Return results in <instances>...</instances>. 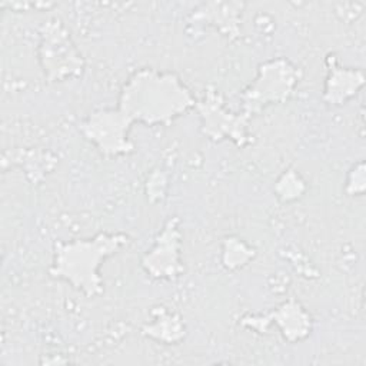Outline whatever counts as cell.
<instances>
[{"mask_svg":"<svg viewBox=\"0 0 366 366\" xmlns=\"http://www.w3.org/2000/svg\"><path fill=\"white\" fill-rule=\"evenodd\" d=\"M39 63L47 83H60L83 74L84 59L60 19H49L40 27Z\"/></svg>","mask_w":366,"mask_h":366,"instance_id":"4","label":"cell"},{"mask_svg":"<svg viewBox=\"0 0 366 366\" xmlns=\"http://www.w3.org/2000/svg\"><path fill=\"white\" fill-rule=\"evenodd\" d=\"M243 3L237 1H214L204 3L200 9L193 13L194 20L206 21L227 37L229 40H236L240 37V14Z\"/></svg>","mask_w":366,"mask_h":366,"instance_id":"10","label":"cell"},{"mask_svg":"<svg viewBox=\"0 0 366 366\" xmlns=\"http://www.w3.org/2000/svg\"><path fill=\"white\" fill-rule=\"evenodd\" d=\"M144 189H146L147 200L152 204H156V203L162 202L166 196V192H167V174L160 169H154L147 176Z\"/></svg>","mask_w":366,"mask_h":366,"instance_id":"14","label":"cell"},{"mask_svg":"<svg viewBox=\"0 0 366 366\" xmlns=\"http://www.w3.org/2000/svg\"><path fill=\"white\" fill-rule=\"evenodd\" d=\"M192 90L173 71L142 67L132 73L120 89L117 109L134 123L169 126L194 109Z\"/></svg>","mask_w":366,"mask_h":366,"instance_id":"1","label":"cell"},{"mask_svg":"<svg viewBox=\"0 0 366 366\" xmlns=\"http://www.w3.org/2000/svg\"><path fill=\"white\" fill-rule=\"evenodd\" d=\"M152 316L153 320L142 327V333L146 337L163 345H177L184 339L186 325L179 313L157 307V310L152 312Z\"/></svg>","mask_w":366,"mask_h":366,"instance_id":"11","label":"cell"},{"mask_svg":"<svg viewBox=\"0 0 366 366\" xmlns=\"http://www.w3.org/2000/svg\"><path fill=\"white\" fill-rule=\"evenodd\" d=\"M256 256V249L247 244L237 236H227L222 242V264L226 270L234 272L252 262Z\"/></svg>","mask_w":366,"mask_h":366,"instance_id":"12","label":"cell"},{"mask_svg":"<svg viewBox=\"0 0 366 366\" xmlns=\"http://www.w3.org/2000/svg\"><path fill=\"white\" fill-rule=\"evenodd\" d=\"M194 109L200 116V132L213 142L232 140L237 147H246L253 142L249 132V117L243 112H232L224 106V97L216 87L209 86Z\"/></svg>","mask_w":366,"mask_h":366,"instance_id":"5","label":"cell"},{"mask_svg":"<svg viewBox=\"0 0 366 366\" xmlns=\"http://www.w3.org/2000/svg\"><path fill=\"white\" fill-rule=\"evenodd\" d=\"M327 76L322 93V100L330 106H342L355 97L365 86V73L360 69L345 67L335 54L326 57Z\"/></svg>","mask_w":366,"mask_h":366,"instance_id":"9","label":"cell"},{"mask_svg":"<svg viewBox=\"0 0 366 366\" xmlns=\"http://www.w3.org/2000/svg\"><path fill=\"white\" fill-rule=\"evenodd\" d=\"M273 192L279 202L289 203L300 199L307 192V184L299 172L287 169L274 182Z\"/></svg>","mask_w":366,"mask_h":366,"instance_id":"13","label":"cell"},{"mask_svg":"<svg viewBox=\"0 0 366 366\" xmlns=\"http://www.w3.org/2000/svg\"><path fill=\"white\" fill-rule=\"evenodd\" d=\"M300 77V69L286 57H274L260 63L256 77L240 93V112L253 117L272 104L286 103Z\"/></svg>","mask_w":366,"mask_h":366,"instance_id":"3","label":"cell"},{"mask_svg":"<svg viewBox=\"0 0 366 366\" xmlns=\"http://www.w3.org/2000/svg\"><path fill=\"white\" fill-rule=\"evenodd\" d=\"M366 179H365V162L359 160L357 163H355L347 174H346V180H345V186L343 190L347 196H363L365 189H366Z\"/></svg>","mask_w":366,"mask_h":366,"instance_id":"15","label":"cell"},{"mask_svg":"<svg viewBox=\"0 0 366 366\" xmlns=\"http://www.w3.org/2000/svg\"><path fill=\"white\" fill-rule=\"evenodd\" d=\"M134 122L116 109H100L84 117L79 130L102 156L113 159L127 156L134 152V143L129 139V132Z\"/></svg>","mask_w":366,"mask_h":366,"instance_id":"6","label":"cell"},{"mask_svg":"<svg viewBox=\"0 0 366 366\" xmlns=\"http://www.w3.org/2000/svg\"><path fill=\"white\" fill-rule=\"evenodd\" d=\"M239 322L243 327L257 333H266L270 325H276L283 340L287 343L302 342L307 339L313 330V319L310 313L295 297L282 302L269 313L244 315Z\"/></svg>","mask_w":366,"mask_h":366,"instance_id":"8","label":"cell"},{"mask_svg":"<svg viewBox=\"0 0 366 366\" xmlns=\"http://www.w3.org/2000/svg\"><path fill=\"white\" fill-rule=\"evenodd\" d=\"M176 216L169 217L153 246L142 256V269L156 280H176L184 273L182 262V232Z\"/></svg>","mask_w":366,"mask_h":366,"instance_id":"7","label":"cell"},{"mask_svg":"<svg viewBox=\"0 0 366 366\" xmlns=\"http://www.w3.org/2000/svg\"><path fill=\"white\" fill-rule=\"evenodd\" d=\"M129 236L120 232H99L93 237L54 242L49 274L67 282L86 297H97L104 292L100 274L102 263L127 244Z\"/></svg>","mask_w":366,"mask_h":366,"instance_id":"2","label":"cell"}]
</instances>
